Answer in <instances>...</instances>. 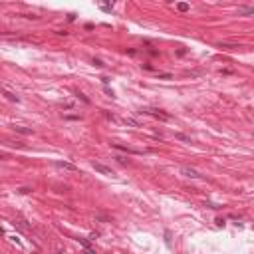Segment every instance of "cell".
<instances>
[{
  "instance_id": "cell-4",
  "label": "cell",
  "mask_w": 254,
  "mask_h": 254,
  "mask_svg": "<svg viewBox=\"0 0 254 254\" xmlns=\"http://www.w3.org/2000/svg\"><path fill=\"white\" fill-rule=\"evenodd\" d=\"M113 149H117V151H123V153H131V155H141L143 151H137V149H131V147H127V145H119V143H111Z\"/></svg>"
},
{
  "instance_id": "cell-6",
  "label": "cell",
  "mask_w": 254,
  "mask_h": 254,
  "mask_svg": "<svg viewBox=\"0 0 254 254\" xmlns=\"http://www.w3.org/2000/svg\"><path fill=\"white\" fill-rule=\"evenodd\" d=\"M56 167H60V169H64V171H72V173H76L77 167L74 163H68V161H54Z\"/></svg>"
},
{
  "instance_id": "cell-15",
  "label": "cell",
  "mask_w": 254,
  "mask_h": 254,
  "mask_svg": "<svg viewBox=\"0 0 254 254\" xmlns=\"http://www.w3.org/2000/svg\"><path fill=\"white\" fill-rule=\"evenodd\" d=\"M165 244L171 248V232H169V230H165Z\"/></svg>"
},
{
  "instance_id": "cell-7",
  "label": "cell",
  "mask_w": 254,
  "mask_h": 254,
  "mask_svg": "<svg viewBox=\"0 0 254 254\" xmlns=\"http://www.w3.org/2000/svg\"><path fill=\"white\" fill-rule=\"evenodd\" d=\"M77 242H79L84 248H86V252H88V254H95V250L91 248V244L88 242V238H77Z\"/></svg>"
},
{
  "instance_id": "cell-8",
  "label": "cell",
  "mask_w": 254,
  "mask_h": 254,
  "mask_svg": "<svg viewBox=\"0 0 254 254\" xmlns=\"http://www.w3.org/2000/svg\"><path fill=\"white\" fill-rule=\"evenodd\" d=\"M16 133H22V135H32V129H28V127H22V125H14L12 127Z\"/></svg>"
},
{
  "instance_id": "cell-24",
  "label": "cell",
  "mask_w": 254,
  "mask_h": 254,
  "mask_svg": "<svg viewBox=\"0 0 254 254\" xmlns=\"http://www.w3.org/2000/svg\"><path fill=\"white\" fill-rule=\"evenodd\" d=\"M216 224H219V226H224V219H216Z\"/></svg>"
},
{
  "instance_id": "cell-21",
  "label": "cell",
  "mask_w": 254,
  "mask_h": 254,
  "mask_svg": "<svg viewBox=\"0 0 254 254\" xmlns=\"http://www.w3.org/2000/svg\"><path fill=\"white\" fill-rule=\"evenodd\" d=\"M64 119H81V115H64Z\"/></svg>"
},
{
  "instance_id": "cell-23",
  "label": "cell",
  "mask_w": 254,
  "mask_h": 254,
  "mask_svg": "<svg viewBox=\"0 0 254 254\" xmlns=\"http://www.w3.org/2000/svg\"><path fill=\"white\" fill-rule=\"evenodd\" d=\"M97 236H100V232H91V234H89V240H95Z\"/></svg>"
},
{
  "instance_id": "cell-5",
  "label": "cell",
  "mask_w": 254,
  "mask_h": 254,
  "mask_svg": "<svg viewBox=\"0 0 254 254\" xmlns=\"http://www.w3.org/2000/svg\"><path fill=\"white\" fill-rule=\"evenodd\" d=\"M0 95H4V97H6L8 101H12V103H18V101H20V97H18L14 91H8V89L2 88V86H0Z\"/></svg>"
},
{
  "instance_id": "cell-13",
  "label": "cell",
  "mask_w": 254,
  "mask_h": 254,
  "mask_svg": "<svg viewBox=\"0 0 254 254\" xmlns=\"http://www.w3.org/2000/svg\"><path fill=\"white\" fill-rule=\"evenodd\" d=\"M189 8H191V6H189L187 2H179V4H177V10L179 12H187Z\"/></svg>"
},
{
  "instance_id": "cell-19",
  "label": "cell",
  "mask_w": 254,
  "mask_h": 254,
  "mask_svg": "<svg viewBox=\"0 0 254 254\" xmlns=\"http://www.w3.org/2000/svg\"><path fill=\"white\" fill-rule=\"evenodd\" d=\"M103 115H105L109 121H115V115H113V113H109V111H103Z\"/></svg>"
},
{
  "instance_id": "cell-14",
  "label": "cell",
  "mask_w": 254,
  "mask_h": 254,
  "mask_svg": "<svg viewBox=\"0 0 254 254\" xmlns=\"http://www.w3.org/2000/svg\"><path fill=\"white\" fill-rule=\"evenodd\" d=\"M115 159H117V161H119L121 165H129V163H131V161H129L127 157H123V155H115Z\"/></svg>"
},
{
  "instance_id": "cell-2",
  "label": "cell",
  "mask_w": 254,
  "mask_h": 254,
  "mask_svg": "<svg viewBox=\"0 0 254 254\" xmlns=\"http://www.w3.org/2000/svg\"><path fill=\"white\" fill-rule=\"evenodd\" d=\"M91 167L97 171V173H101V175H107V177H111V175H115L113 171H111V167H107V165H103V163H97V161H93L91 163Z\"/></svg>"
},
{
  "instance_id": "cell-1",
  "label": "cell",
  "mask_w": 254,
  "mask_h": 254,
  "mask_svg": "<svg viewBox=\"0 0 254 254\" xmlns=\"http://www.w3.org/2000/svg\"><path fill=\"white\" fill-rule=\"evenodd\" d=\"M139 113H147V115H151L155 119H159V121H169V119H171L169 113H165L163 109H157V107H145V109H141Z\"/></svg>"
},
{
  "instance_id": "cell-12",
  "label": "cell",
  "mask_w": 254,
  "mask_h": 254,
  "mask_svg": "<svg viewBox=\"0 0 254 254\" xmlns=\"http://www.w3.org/2000/svg\"><path fill=\"white\" fill-rule=\"evenodd\" d=\"M219 48H222V50H236V48H240V46H236V44H219Z\"/></svg>"
},
{
  "instance_id": "cell-20",
  "label": "cell",
  "mask_w": 254,
  "mask_h": 254,
  "mask_svg": "<svg viewBox=\"0 0 254 254\" xmlns=\"http://www.w3.org/2000/svg\"><path fill=\"white\" fill-rule=\"evenodd\" d=\"M76 95H77V97H79V100H81V101H84V103H89V100H88V97H86V95H84V93H79V91H77Z\"/></svg>"
},
{
  "instance_id": "cell-3",
  "label": "cell",
  "mask_w": 254,
  "mask_h": 254,
  "mask_svg": "<svg viewBox=\"0 0 254 254\" xmlns=\"http://www.w3.org/2000/svg\"><path fill=\"white\" fill-rule=\"evenodd\" d=\"M181 173L189 179H203V175H200L199 171H197V169H191V167H181Z\"/></svg>"
},
{
  "instance_id": "cell-17",
  "label": "cell",
  "mask_w": 254,
  "mask_h": 254,
  "mask_svg": "<svg viewBox=\"0 0 254 254\" xmlns=\"http://www.w3.org/2000/svg\"><path fill=\"white\" fill-rule=\"evenodd\" d=\"M93 66H97V68H105V64H103L101 60H97V58H93Z\"/></svg>"
},
{
  "instance_id": "cell-18",
  "label": "cell",
  "mask_w": 254,
  "mask_h": 254,
  "mask_svg": "<svg viewBox=\"0 0 254 254\" xmlns=\"http://www.w3.org/2000/svg\"><path fill=\"white\" fill-rule=\"evenodd\" d=\"M157 77H161V79H173L171 74H157Z\"/></svg>"
},
{
  "instance_id": "cell-9",
  "label": "cell",
  "mask_w": 254,
  "mask_h": 254,
  "mask_svg": "<svg viewBox=\"0 0 254 254\" xmlns=\"http://www.w3.org/2000/svg\"><path fill=\"white\" fill-rule=\"evenodd\" d=\"M123 123H125V125H129V127H141V123L137 121L135 117H125V119H123Z\"/></svg>"
},
{
  "instance_id": "cell-22",
  "label": "cell",
  "mask_w": 254,
  "mask_h": 254,
  "mask_svg": "<svg viewBox=\"0 0 254 254\" xmlns=\"http://www.w3.org/2000/svg\"><path fill=\"white\" fill-rule=\"evenodd\" d=\"M30 191H32V189H26V187H22V189H20V191H18V193H20V195H28Z\"/></svg>"
},
{
  "instance_id": "cell-11",
  "label": "cell",
  "mask_w": 254,
  "mask_h": 254,
  "mask_svg": "<svg viewBox=\"0 0 254 254\" xmlns=\"http://www.w3.org/2000/svg\"><path fill=\"white\" fill-rule=\"evenodd\" d=\"M175 137H177L179 141H185V143H191V137L185 135V133H175Z\"/></svg>"
},
{
  "instance_id": "cell-16",
  "label": "cell",
  "mask_w": 254,
  "mask_h": 254,
  "mask_svg": "<svg viewBox=\"0 0 254 254\" xmlns=\"http://www.w3.org/2000/svg\"><path fill=\"white\" fill-rule=\"evenodd\" d=\"M101 10L103 12H111L113 10V4H101Z\"/></svg>"
},
{
  "instance_id": "cell-10",
  "label": "cell",
  "mask_w": 254,
  "mask_h": 254,
  "mask_svg": "<svg viewBox=\"0 0 254 254\" xmlns=\"http://www.w3.org/2000/svg\"><path fill=\"white\" fill-rule=\"evenodd\" d=\"M238 14H240V16H248V14H254V8H252V6H242V8H238Z\"/></svg>"
}]
</instances>
